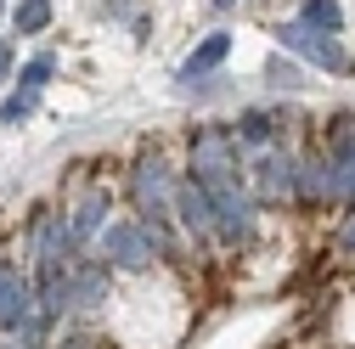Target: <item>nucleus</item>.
<instances>
[{
  "instance_id": "f257e3e1",
  "label": "nucleus",
  "mask_w": 355,
  "mask_h": 349,
  "mask_svg": "<svg viewBox=\"0 0 355 349\" xmlns=\"http://www.w3.org/2000/svg\"><path fill=\"white\" fill-rule=\"evenodd\" d=\"M107 253L119 259V265H147V253H153L147 226H113L107 231Z\"/></svg>"
},
{
  "instance_id": "9d476101",
  "label": "nucleus",
  "mask_w": 355,
  "mask_h": 349,
  "mask_svg": "<svg viewBox=\"0 0 355 349\" xmlns=\"http://www.w3.org/2000/svg\"><path fill=\"white\" fill-rule=\"evenodd\" d=\"M349 248H355V231H349Z\"/></svg>"
},
{
  "instance_id": "0eeeda50",
  "label": "nucleus",
  "mask_w": 355,
  "mask_h": 349,
  "mask_svg": "<svg viewBox=\"0 0 355 349\" xmlns=\"http://www.w3.org/2000/svg\"><path fill=\"white\" fill-rule=\"evenodd\" d=\"M28 107H34V96H17V102H6V107H0V118H6V124H12V118H23Z\"/></svg>"
},
{
  "instance_id": "20e7f679",
  "label": "nucleus",
  "mask_w": 355,
  "mask_h": 349,
  "mask_svg": "<svg viewBox=\"0 0 355 349\" xmlns=\"http://www.w3.org/2000/svg\"><path fill=\"white\" fill-rule=\"evenodd\" d=\"M46 17H51V12H46V0H28V6H17V28H23V34L46 28Z\"/></svg>"
},
{
  "instance_id": "6e6552de",
  "label": "nucleus",
  "mask_w": 355,
  "mask_h": 349,
  "mask_svg": "<svg viewBox=\"0 0 355 349\" xmlns=\"http://www.w3.org/2000/svg\"><path fill=\"white\" fill-rule=\"evenodd\" d=\"M310 17H316V23H327V28H333V23H338V12H333V6H327V0H310Z\"/></svg>"
},
{
  "instance_id": "f03ea898",
  "label": "nucleus",
  "mask_w": 355,
  "mask_h": 349,
  "mask_svg": "<svg viewBox=\"0 0 355 349\" xmlns=\"http://www.w3.org/2000/svg\"><path fill=\"white\" fill-rule=\"evenodd\" d=\"M28 316V293H23V282L12 276V271H0V327H17Z\"/></svg>"
},
{
  "instance_id": "39448f33",
  "label": "nucleus",
  "mask_w": 355,
  "mask_h": 349,
  "mask_svg": "<svg viewBox=\"0 0 355 349\" xmlns=\"http://www.w3.org/2000/svg\"><path fill=\"white\" fill-rule=\"evenodd\" d=\"M51 68H57L51 57H34V62L23 68V84H28V91H34V84H46V79H51Z\"/></svg>"
},
{
  "instance_id": "7ed1b4c3",
  "label": "nucleus",
  "mask_w": 355,
  "mask_h": 349,
  "mask_svg": "<svg viewBox=\"0 0 355 349\" xmlns=\"http://www.w3.org/2000/svg\"><path fill=\"white\" fill-rule=\"evenodd\" d=\"M220 57H226V34H214V39H203V46H198V51L187 57V68H181V73L192 79V73H203V68H214Z\"/></svg>"
},
{
  "instance_id": "1a4fd4ad",
  "label": "nucleus",
  "mask_w": 355,
  "mask_h": 349,
  "mask_svg": "<svg viewBox=\"0 0 355 349\" xmlns=\"http://www.w3.org/2000/svg\"><path fill=\"white\" fill-rule=\"evenodd\" d=\"M6 62H12V51H6V46H0V73H6Z\"/></svg>"
},
{
  "instance_id": "423d86ee",
  "label": "nucleus",
  "mask_w": 355,
  "mask_h": 349,
  "mask_svg": "<svg viewBox=\"0 0 355 349\" xmlns=\"http://www.w3.org/2000/svg\"><path fill=\"white\" fill-rule=\"evenodd\" d=\"M96 214H107V203H96V197H91V203H85V214H79V237L96 226Z\"/></svg>"
}]
</instances>
